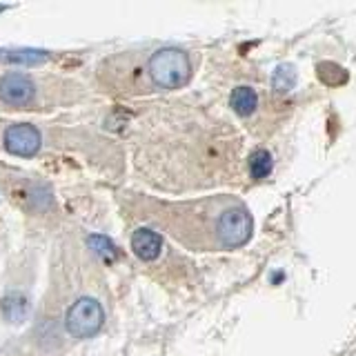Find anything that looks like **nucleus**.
Returning a JSON list of instances; mask_svg holds the SVG:
<instances>
[{
    "instance_id": "10",
    "label": "nucleus",
    "mask_w": 356,
    "mask_h": 356,
    "mask_svg": "<svg viewBox=\"0 0 356 356\" xmlns=\"http://www.w3.org/2000/svg\"><path fill=\"white\" fill-rule=\"evenodd\" d=\"M250 172H252V178H256V181L270 176V172H272V154L265 152V149H256L252 154V161H250Z\"/></svg>"
},
{
    "instance_id": "5",
    "label": "nucleus",
    "mask_w": 356,
    "mask_h": 356,
    "mask_svg": "<svg viewBox=\"0 0 356 356\" xmlns=\"http://www.w3.org/2000/svg\"><path fill=\"white\" fill-rule=\"evenodd\" d=\"M36 94V85L27 76L20 72H9L0 78V100L11 107H25L33 100Z\"/></svg>"
},
{
    "instance_id": "12",
    "label": "nucleus",
    "mask_w": 356,
    "mask_h": 356,
    "mask_svg": "<svg viewBox=\"0 0 356 356\" xmlns=\"http://www.w3.org/2000/svg\"><path fill=\"white\" fill-rule=\"evenodd\" d=\"M89 245H92L98 256H103V259H107V261H111L116 256L114 243H111L109 238H105V236H89Z\"/></svg>"
},
{
    "instance_id": "1",
    "label": "nucleus",
    "mask_w": 356,
    "mask_h": 356,
    "mask_svg": "<svg viewBox=\"0 0 356 356\" xmlns=\"http://www.w3.org/2000/svg\"><path fill=\"white\" fill-rule=\"evenodd\" d=\"M149 216L183 248L194 252L238 250L254 234V218L248 205L232 194L178 200V203L156 200Z\"/></svg>"
},
{
    "instance_id": "13",
    "label": "nucleus",
    "mask_w": 356,
    "mask_h": 356,
    "mask_svg": "<svg viewBox=\"0 0 356 356\" xmlns=\"http://www.w3.org/2000/svg\"><path fill=\"white\" fill-rule=\"evenodd\" d=\"M5 9H9V7H7V5H0V14H3Z\"/></svg>"
},
{
    "instance_id": "6",
    "label": "nucleus",
    "mask_w": 356,
    "mask_h": 356,
    "mask_svg": "<svg viewBox=\"0 0 356 356\" xmlns=\"http://www.w3.org/2000/svg\"><path fill=\"white\" fill-rule=\"evenodd\" d=\"M131 250L140 261L152 263L159 259L163 252V236L149 227H140L131 234Z\"/></svg>"
},
{
    "instance_id": "2",
    "label": "nucleus",
    "mask_w": 356,
    "mask_h": 356,
    "mask_svg": "<svg viewBox=\"0 0 356 356\" xmlns=\"http://www.w3.org/2000/svg\"><path fill=\"white\" fill-rule=\"evenodd\" d=\"M192 60L189 54L178 47L156 49L147 60V76L156 89H178L192 78Z\"/></svg>"
},
{
    "instance_id": "11",
    "label": "nucleus",
    "mask_w": 356,
    "mask_h": 356,
    "mask_svg": "<svg viewBox=\"0 0 356 356\" xmlns=\"http://www.w3.org/2000/svg\"><path fill=\"white\" fill-rule=\"evenodd\" d=\"M294 83H296V72H294V67H289V65H281L272 76V87L278 94L289 92V89L294 87Z\"/></svg>"
},
{
    "instance_id": "4",
    "label": "nucleus",
    "mask_w": 356,
    "mask_h": 356,
    "mask_svg": "<svg viewBox=\"0 0 356 356\" xmlns=\"http://www.w3.org/2000/svg\"><path fill=\"white\" fill-rule=\"evenodd\" d=\"M3 143L9 154L31 159L40 149V131L33 125H29V122H16V125L7 127Z\"/></svg>"
},
{
    "instance_id": "8",
    "label": "nucleus",
    "mask_w": 356,
    "mask_h": 356,
    "mask_svg": "<svg viewBox=\"0 0 356 356\" xmlns=\"http://www.w3.org/2000/svg\"><path fill=\"white\" fill-rule=\"evenodd\" d=\"M229 105L238 116H250L256 109V105H259V96H256L252 87H236L232 92Z\"/></svg>"
},
{
    "instance_id": "7",
    "label": "nucleus",
    "mask_w": 356,
    "mask_h": 356,
    "mask_svg": "<svg viewBox=\"0 0 356 356\" xmlns=\"http://www.w3.org/2000/svg\"><path fill=\"white\" fill-rule=\"evenodd\" d=\"M0 60L11 65H27L36 67L49 60V51L33 49V47H18V49H0Z\"/></svg>"
},
{
    "instance_id": "9",
    "label": "nucleus",
    "mask_w": 356,
    "mask_h": 356,
    "mask_svg": "<svg viewBox=\"0 0 356 356\" xmlns=\"http://www.w3.org/2000/svg\"><path fill=\"white\" fill-rule=\"evenodd\" d=\"M0 307H3L5 318L11 323H18L27 316V298L22 294H7L3 298V303H0Z\"/></svg>"
},
{
    "instance_id": "3",
    "label": "nucleus",
    "mask_w": 356,
    "mask_h": 356,
    "mask_svg": "<svg viewBox=\"0 0 356 356\" xmlns=\"http://www.w3.org/2000/svg\"><path fill=\"white\" fill-rule=\"evenodd\" d=\"M105 323V312L96 298L83 296L70 307L65 316V327L74 339H92Z\"/></svg>"
}]
</instances>
